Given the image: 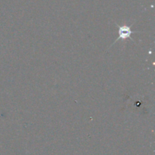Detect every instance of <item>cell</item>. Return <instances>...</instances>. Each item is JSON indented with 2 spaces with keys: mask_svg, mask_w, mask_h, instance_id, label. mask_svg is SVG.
<instances>
[{
  "mask_svg": "<svg viewBox=\"0 0 155 155\" xmlns=\"http://www.w3.org/2000/svg\"><path fill=\"white\" fill-rule=\"evenodd\" d=\"M116 26L118 27V38L115 40V42L113 44L116 43L119 39H126L127 38H130L133 41V39H132L131 34L132 33H140L138 31H131V27L130 26L127 25H123V26H118L116 24Z\"/></svg>",
  "mask_w": 155,
  "mask_h": 155,
  "instance_id": "cell-1",
  "label": "cell"
}]
</instances>
